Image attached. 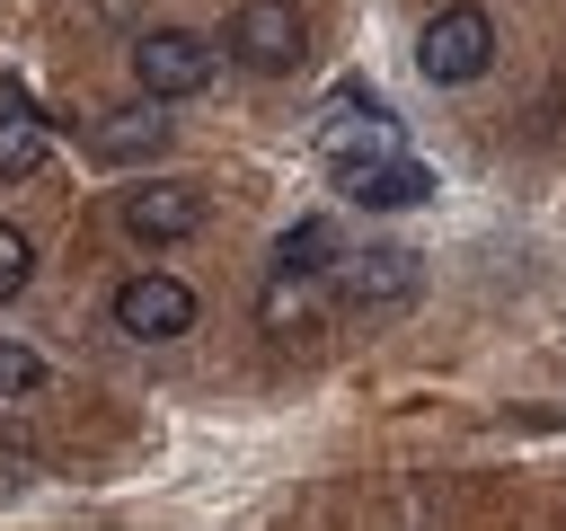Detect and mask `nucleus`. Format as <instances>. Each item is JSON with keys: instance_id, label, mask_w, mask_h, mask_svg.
Instances as JSON below:
<instances>
[{"instance_id": "obj_1", "label": "nucleus", "mask_w": 566, "mask_h": 531, "mask_svg": "<svg viewBox=\"0 0 566 531\" xmlns=\"http://www.w3.org/2000/svg\"><path fill=\"white\" fill-rule=\"evenodd\" d=\"M486 62H495V18H486L478 0H451V9L424 18V35H416V71H424L433 88H460V80H478Z\"/></svg>"}, {"instance_id": "obj_2", "label": "nucleus", "mask_w": 566, "mask_h": 531, "mask_svg": "<svg viewBox=\"0 0 566 531\" xmlns=\"http://www.w3.org/2000/svg\"><path fill=\"white\" fill-rule=\"evenodd\" d=\"M318 150H327L336 186H345V177H363V168H380V159H407V150H398V124L380 115V97H371V88H336V115H327Z\"/></svg>"}, {"instance_id": "obj_3", "label": "nucleus", "mask_w": 566, "mask_h": 531, "mask_svg": "<svg viewBox=\"0 0 566 531\" xmlns=\"http://www.w3.org/2000/svg\"><path fill=\"white\" fill-rule=\"evenodd\" d=\"M230 53L248 62V71H301V53H310V18L292 9V0H239L230 9Z\"/></svg>"}, {"instance_id": "obj_4", "label": "nucleus", "mask_w": 566, "mask_h": 531, "mask_svg": "<svg viewBox=\"0 0 566 531\" xmlns=\"http://www.w3.org/2000/svg\"><path fill=\"white\" fill-rule=\"evenodd\" d=\"M416 283H424V266H416V248H398V239H371V248L336 257V292H345L363 319L407 310V301H416Z\"/></svg>"}, {"instance_id": "obj_5", "label": "nucleus", "mask_w": 566, "mask_h": 531, "mask_svg": "<svg viewBox=\"0 0 566 531\" xmlns=\"http://www.w3.org/2000/svg\"><path fill=\"white\" fill-rule=\"evenodd\" d=\"M115 221H124V239H142V248H168V239L203 230V186H186V177H142V186H124Z\"/></svg>"}, {"instance_id": "obj_6", "label": "nucleus", "mask_w": 566, "mask_h": 531, "mask_svg": "<svg viewBox=\"0 0 566 531\" xmlns=\"http://www.w3.org/2000/svg\"><path fill=\"white\" fill-rule=\"evenodd\" d=\"M133 80H142V97H195L212 80V44L186 35V27H159V35L133 44Z\"/></svg>"}, {"instance_id": "obj_7", "label": "nucleus", "mask_w": 566, "mask_h": 531, "mask_svg": "<svg viewBox=\"0 0 566 531\" xmlns=\"http://www.w3.org/2000/svg\"><path fill=\"white\" fill-rule=\"evenodd\" d=\"M115 327L142 336V345H168V336L195 327V292L177 274H133V283H115Z\"/></svg>"}, {"instance_id": "obj_8", "label": "nucleus", "mask_w": 566, "mask_h": 531, "mask_svg": "<svg viewBox=\"0 0 566 531\" xmlns=\"http://www.w3.org/2000/svg\"><path fill=\"white\" fill-rule=\"evenodd\" d=\"M168 142V106L150 97V106H106L97 124H88V150L97 159H150Z\"/></svg>"}, {"instance_id": "obj_9", "label": "nucleus", "mask_w": 566, "mask_h": 531, "mask_svg": "<svg viewBox=\"0 0 566 531\" xmlns=\"http://www.w3.org/2000/svg\"><path fill=\"white\" fill-rule=\"evenodd\" d=\"M345 195L371 204V212H407V204H433V168L424 159H380V168L345 177Z\"/></svg>"}, {"instance_id": "obj_10", "label": "nucleus", "mask_w": 566, "mask_h": 531, "mask_svg": "<svg viewBox=\"0 0 566 531\" xmlns=\"http://www.w3.org/2000/svg\"><path fill=\"white\" fill-rule=\"evenodd\" d=\"M44 150H53V124H44V106L9 97V106H0V177H35V168H44Z\"/></svg>"}, {"instance_id": "obj_11", "label": "nucleus", "mask_w": 566, "mask_h": 531, "mask_svg": "<svg viewBox=\"0 0 566 531\" xmlns=\"http://www.w3.org/2000/svg\"><path fill=\"white\" fill-rule=\"evenodd\" d=\"M318 266H336V221H292L274 239V274H318Z\"/></svg>"}, {"instance_id": "obj_12", "label": "nucleus", "mask_w": 566, "mask_h": 531, "mask_svg": "<svg viewBox=\"0 0 566 531\" xmlns=\"http://www.w3.org/2000/svg\"><path fill=\"white\" fill-rule=\"evenodd\" d=\"M256 319H265L274 336H283V327H301V319H310V274H274V283H265V301H256Z\"/></svg>"}, {"instance_id": "obj_13", "label": "nucleus", "mask_w": 566, "mask_h": 531, "mask_svg": "<svg viewBox=\"0 0 566 531\" xmlns=\"http://www.w3.org/2000/svg\"><path fill=\"white\" fill-rule=\"evenodd\" d=\"M0 389H9V398L44 389V354H35V345H9V336H0Z\"/></svg>"}, {"instance_id": "obj_14", "label": "nucleus", "mask_w": 566, "mask_h": 531, "mask_svg": "<svg viewBox=\"0 0 566 531\" xmlns=\"http://www.w3.org/2000/svg\"><path fill=\"white\" fill-rule=\"evenodd\" d=\"M27 274H35V239L18 221H0V292H27Z\"/></svg>"}]
</instances>
